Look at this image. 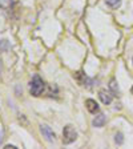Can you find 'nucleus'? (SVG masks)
Returning <instances> with one entry per match:
<instances>
[{
	"label": "nucleus",
	"instance_id": "obj_1",
	"mask_svg": "<svg viewBox=\"0 0 133 149\" xmlns=\"http://www.w3.org/2000/svg\"><path fill=\"white\" fill-rule=\"evenodd\" d=\"M44 88H45V84L41 80V77L37 76V74H35L33 77H32V80L29 81V93H31L32 96L37 97L43 93Z\"/></svg>",
	"mask_w": 133,
	"mask_h": 149
},
{
	"label": "nucleus",
	"instance_id": "obj_2",
	"mask_svg": "<svg viewBox=\"0 0 133 149\" xmlns=\"http://www.w3.org/2000/svg\"><path fill=\"white\" fill-rule=\"evenodd\" d=\"M76 139H77V132H76V129H75L72 125L64 127V130H63V143L72 144Z\"/></svg>",
	"mask_w": 133,
	"mask_h": 149
},
{
	"label": "nucleus",
	"instance_id": "obj_3",
	"mask_svg": "<svg viewBox=\"0 0 133 149\" xmlns=\"http://www.w3.org/2000/svg\"><path fill=\"white\" fill-rule=\"evenodd\" d=\"M40 132H41V134H43L44 137H45L49 143H52L53 140H55V132H53L52 129H51L48 125H41L40 127Z\"/></svg>",
	"mask_w": 133,
	"mask_h": 149
},
{
	"label": "nucleus",
	"instance_id": "obj_4",
	"mask_svg": "<svg viewBox=\"0 0 133 149\" xmlns=\"http://www.w3.org/2000/svg\"><path fill=\"white\" fill-rule=\"evenodd\" d=\"M99 97L100 100H101L102 104H105V105H108V104H111L112 100H113V96H112L109 92H107L105 89H101L99 92Z\"/></svg>",
	"mask_w": 133,
	"mask_h": 149
},
{
	"label": "nucleus",
	"instance_id": "obj_5",
	"mask_svg": "<svg viewBox=\"0 0 133 149\" xmlns=\"http://www.w3.org/2000/svg\"><path fill=\"white\" fill-rule=\"evenodd\" d=\"M85 107H87V109H88V112H91V113H97V112L100 111V107H99V104H97L95 100H92V99H88L87 101H85Z\"/></svg>",
	"mask_w": 133,
	"mask_h": 149
},
{
	"label": "nucleus",
	"instance_id": "obj_6",
	"mask_svg": "<svg viewBox=\"0 0 133 149\" xmlns=\"http://www.w3.org/2000/svg\"><path fill=\"white\" fill-rule=\"evenodd\" d=\"M105 121H107L105 116L102 115V113H99V115H97L96 117L93 118L92 124H93V127H96V128H101V127H104V124H105Z\"/></svg>",
	"mask_w": 133,
	"mask_h": 149
},
{
	"label": "nucleus",
	"instance_id": "obj_7",
	"mask_svg": "<svg viewBox=\"0 0 133 149\" xmlns=\"http://www.w3.org/2000/svg\"><path fill=\"white\" fill-rule=\"evenodd\" d=\"M109 88H111V91L113 92V95H116V96L120 93V89H118V85H117L116 79H112V80L109 81Z\"/></svg>",
	"mask_w": 133,
	"mask_h": 149
},
{
	"label": "nucleus",
	"instance_id": "obj_8",
	"mask_svg": "<svg viewBox=\"0 0 133 149\" xmlns=\"http://www.w3.org/2000/svg\"><path fill=\"white\" fill-rule=\"evenodd\" d=\"M107 6L112 9H117L121 6V0H105Z\"/></svg>",
	"mask_w": 133,
	"mask_h": 149
},
{
	"label": "nucleus",
	"instance_id": "obj_9",
	"mask_svg": "<svg viewBox=\"0 0 133 149\" xmlns=\"http://www.w3.org/2000/svg\"><path fill=\"white\" fill-rule=\"evenodd\" d=\"M9 49V43L8 40H0V51H3V52H6V51Z\"/></svg>",
	"mask_w": 133,
	"mask_h": 149
},
{
	"label": "nucleus",
	"instance_id": "obj_10",
	"mask_svg": "<svg viewBox=\"0 0 133 149\" xmlns=\"http://www.w3.org/2000/svg\"><path fill=\"white\" fill-rule=\"evenodd\" d=\"M115 141H116V144L117 145H121V144L124 143V136H123V133H116V136H115Z\"/></svg>",
	"mask_w": 133,
	"mask_h": 149
},
{
	"label": "nucleus",
	"instance_id": "obj_11",
	"mask_svg": "<svg viewBox=\"0 0 133 149\" xmlns=\"http://www.w3.org/2000/svg\"><path fill=\"white\" fill-rule=\"evenodd\" d=\"M4 149H15V146L13 145H6L4 146Z\"/></svg>",
	"mask_w": 133,
	"mask_h": 149
},
{
	"label": "nucleus",
	"instance_id": "obj_12",
	"mask_svg": "<svg viewBox=\"0 0 133 149\" xmlns=\"http://www.w3.org/2000/svg\"><path fill=\"white\" fill-rule=\"evenodd\" d=\"M132 93H133V87H132Z\"/></svg>",
	"mask_w": 133,
	"mask_h": 149
}]
</instances>
